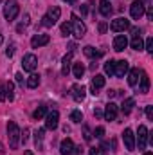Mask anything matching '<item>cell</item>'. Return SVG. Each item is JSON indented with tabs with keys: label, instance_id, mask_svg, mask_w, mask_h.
<instances>
[{
	"label": "cell",
	"instance_id": "8d00e7d4",
	"mask_svg": "<svg viewBox=\"0 0 153 155\" xmlns=\"http://www.w3.org/2000/svg\"><path fill=\"white\" fill-rule=\"evenodd\" d=\"M27 139H29V128H24V134H20V141L25 144V143H27Z\"/></svg>",
	"mask_w": 153,
	"mask_h": 155
},
{
	"label": "cell",
	"instance_id": "83f0119b",
	"mask_svg": "<svg viewBox=\"0 0 153 155\" xmlns=\"http://www.w3.org/2000/svg\"><path fill=\"white\" fill-rule=\"evenodd\" d=\"M45 116H47V107H45V105H40L38 108L34 110V114H33V117H34L36 121H38V119H43Z\"/></svg>",
	"mask_w": 153,
	"mask_h": 155
},
{
	"label": "cell",
	"instance_id": "9c48e42d",
	"mask_svg": "<svg viewBox=\"0 0 153 155\" xmlns=\"http://www.w3.org/2000/svg\"><path fill=\"white\" fill-rule=\"evenodd\" d=\"M122 141H124V146H126L128 152H133L135 150V135H133V132L130 128H126L122 132Z\"/></svg>",
	"mask_w": 153,
	"mask_h": 155
},
{
	"label": "cell",
	"instance_id": "3957f363",
	"mask_svg": "<svg viewBox=\"0 0 153 155\" xmlns=\"http://www.w3.org/2000/svg\"><path fill=\"white\" fill-rule=\"evenodd\" d=\"M70 25H72V35L77 40H81L86 35V25L81 22V18H77L76 15H72V20H70Z\"/></svg>",
	"mask_w": 153,
	"mask_h": 155
},
{
	"label": "cell",
	"instance_id": "ac0fdd59",
	"mask_svg": "<svg viewBox=\"0 0 153 155\" xmlns=\"http://www.w3.org/2000/svg\"><path fill=\"white\" fill-rule=\"evenodd\" d=\"M70 63H72V52L65 54L63 60H61V74H63V76H67V74L70 72Z\"/></svg>",
	"mask_w": 153,
	"mask_h": 155
},
{
	"label": "cell",
	"instance_id": "5b68a950",
	"mask_svg": "<svg viewBox=\"0 0 153 155\" xmlns=\"http://www.w3.org/2000/svg\"><path fill=\"white\" fill-rule=\"evenodd\" d=\"M22 67H24V71H27V72H34L36 67H38V58H36L33 52L25 54L24 60H22Z\"/></svg>",
	"mask_w": 153,
	"mask_h": 155
},
{
	"label": "cell",
	"instance_id": "836d02e7",
	"mask_svg": "<svg viewBox=\"0 0 153 155\" xmlns=\"http://www.w3.org/2000/svg\"><path fill=\"white\" fill-rule=\"evenodd\" d=\"M83 137H85V141H86V143H90V141H92V137H94V135H92V132L88 130V126H83Z\"/></svg>",
	"mask_w": 153,
	"mask_h": 155
},
{
	"label": "cell",
	"instance_id": "ee69618b",
	"mask_svg": "<svg viewBox=\"0 0 153 155\" xmlns=\"http://www.w3.org/2000/svg\"><path fill=\"white\" fill-rule=\"evenodd\" d=\"M16 81H18V83H20V85H24V76H22V74H20V72H18V74H16Z\"/></svg>",
	"mask_w": 153,
	"mask_h": 155
},
{
	"label": "cell",
	"instance_id": "52a82bcc",
	"mask_svg": "<svg viewBox=\"0 0 153 155\" xmlns=\"http://www.w3.org/2000/svg\"><path fill=\"white\" fill-rule=\"evenodd\" d=\"M148 135H150V132H148V128L144 126V124H141L139 126V132H137V144H139V150H144L146 148V143H148Z\"/></svg>",
	"mask_w": 153,
	"mask_h": 155
},
{
	"label": "cell",
	"instance_id": "7bdbcfd3",
	"mask_svg": "<svg viewBox=\"0 0 153 155\" xmlns=\"http://www.w3.org/2000/svg\"><path fill=\"white\" fill-rule=\"evenodd\" d=\"M94 116L96 117H103V110H101V108H96V110H94Z\"/></svg>",
	"mask_w": 153,
	"mask_h": 155
},
{
	"label": "cell",
	"instance_id": "277c9868",
	"mask_svg": "<svg viewBox=\"0 0 153 155\" xmlns=\"http://www.w3.org/2000/svg\"><path fill=\"white\" fill-rule=\"evenodd\" d=\"M144 13H146V4H144L142 0H135V2L130 5V15H132V18L139 20V18H142Z\"/></svg>",
	"mask_w": 153,
	"mask_h": 155
},
{
	"label": "cell",
	"instance_id": "d6a6232c",
	"mask_svg": "<svg viewBox=\"0 0 153 155\" xmlns=\"http://www.w3.org/2000/svg\"><path fill=\"white\" fill-rule=\"evenodd\" d=\"M70 121H74V123H81V121H83V114H81L79 110H72V112H70Z\"/></svg>",
	"mask_w": 153,
	"mask_h": 155
},
{
	"label": "cell",
	"instance_id": "30bf717a",
	"mask_svg": "<svg viewBox=\"0 0 153 155\" xmlns=\"http://www.w3.org/2000/svg\"><path fill=\"white\" fill-rule=\"evenodd\" d=\"M117 112H119V107L115 105V103H108L106 107H105V112H103V117L106 119V121H115L117 119Z\"/></svg>",
	"mask_w": 153,
	"mask_h": 155
},
{
	"label": "cell",
	"instance_id": "816d5d0a",
	"mask_svg": "<svg viewBox=\"0 0 153 155\" xmlns=\"http://www.w3.org/2000/svg\"><path fill=\"white\" fill-rule=\"evenodd\" d=\"M2 43H4V36H2V35H0V45H2Z\"/></svg>",
	"mask_w": 153,
	"mask_h": 155
},
{
	"label": "cell",
	"instance_id": "1f68e13d",
	"mask_svg": "<svg viewBox=\"0 0 153 155\" xmlns=\"http://www.w3.org/2000/svg\"><path fill=\"white\" fill-rule=\"evenodd\" d=\"M114 65H115L114 60H108V61L105 63V72H106L108 76H114Z\"/></svg>",
	"mask_w": 153,
	"mask_h": 155
},
{
	"label": "cell",
	"instance_id": "8fae6325",
	"mask_svg": "<svg viewBox=\"0 0 153 155\" xmlns=\"http://www.w3.org/2000/svg\"><path fill=\"white\" fill-rule=\"evenodd\" d=\"M128 69H130L128 61L126 60H119V61H115V65H114V74L117 78H124L126 72H128Z\"/></svg>",
	"mask_w": 153,
	"mask_h": 155
},
{
	"label": "cell",
	"instance_id": "bcb514c9",
	"mask_svg": "<svg viewBox=\"0 0 153 155\" xmlns=\"http://www.w3.org/2000/svg\"><path fill=\"white\" fill-rule=\"evenodd\" d=\"M148 18H150V20H153V9H151V7L148 9Z\"/></svg>",
	"mask_w": 153,
	"mask_h": 155
},
{
	"label": "cell",
	"instance_id": "603a6c76",
	"mask_svg": "<svg viewBox=\"0 0 153 155\" xmlns=\"http://www.w3.org/2000/svg\"><path fill=\"white\" fill-rule=\"evenodd\" d=\"M43 137H45V128H38L34 132V143L38 150H43Z\"/></svg>",
	"mask_w": 153,
	"mask_h": 155
},
{
	"label": "cell",
	"instance_id": "7dc6e473",
	"mask_svg": "<svg viewBox=\"0 0 153 155\" xmlns=\"http://www.w3.org/2000/svg\"><path fill=\"white\" fill-rule=\"evenodd\" d=\"M115 94H117V92H115V90H108V97H114Z\"/></svg>",
	"mask_w": 153,
	"mask_h": 155
},
{
	"label": "cell",
	"instance_id": "f907efd6",
	"mask_svg": "<svg viewBox=\"0 0 153 155\" xmlns=\"http://www.w3.org/2000/svg\"><path fill=\"white\" fill-rule=\"evenodd\" d=\"M24 155H34V153H33L31 150H27V152H25V153H24Z\"/></svg>",
	"mask_w": 153,
	"mask_h": 155
},
{
	"label": "cell",
	"instance_id": "ba28073f",
	"mask_svg": "<svg viewBox=\"0 0 153 155\" xmlns=\"http://www.w3.org/2000/svg\"><path fill=\"white\" fill-rule=\"evenodd\" d=\"M128 27H130V20H126V18H122V16H119V18L112 20V24H110V29H112L114 33H121V31H126Z\"/></svg>",
	"mask_w": 153,
	"mask_h": 155
},
{
	"label": "cell",
	"instance_id": "4dcf8cb0",
	"mask_svg": "<svg viewBox=\"0 0 153 155\" xmlns=\"http://www.w3.org/2000/svg\"><path fill=\"white\" fill-rule=\"evenodd\" d=\"M72 33V25H70V22H63L61 24V35L63 36H69Z\"/></svg>",
	"mask_w": 153,
	"mask_h": 155
},
{
	"label": "cell",
	"instance_id": "484cf974",
	"mask_svg": "<svg viewBox=\"0 0 153 155\" xmlns=\"http://www.w3.org/2000/svg\"><path fill=\"white\" fill-rule=\"evenodd\" d=\"M5 99H9V101L15 99V83H11V81L5 83Z\"/></svg>",
	"mask_w": 153,
	"mask_h": 155
},
{
	"label": "cell",
	"instance_id": "f546056e",
	"mask_svg": "<svg viewBox=\"0 0 153 155\" xmlns=\"http://www.w3.org/2000/svg\"><path fill=\"white\" fill-rule=\"evenodd\" d=\"M29 24H31V18H29V15H24V22H22V24H18L16 31H18V33H22L25 27H29Z\"/></svg>",
	"mask_w": 153,
	"mask_h": 155
},
{
	"label": "cell",
	"instance_id": "d590c367",
	"mask_svg": "<svg viewBox=\"0 0 153 155\" xmlns=\"http://www.w3.org/2000/svg\"><path fill=\"white\" fill-rule=\"evenodd\" d=\"M144 49L148 51V52H153V38L150 36V38H146V41H144Z\"/></svg>",
	"mask_w": 153,
	"mask_h": 155
},
{
	"label": "cell",
	"instance_id": "c3c4849f",
	"mask_svg": "<svg viewBox=\"0 0 153 155\" xmlns=\"http://www.w3.org/2000/svg\"><path fill=\"white\" fill-rule=\"evenodd\" d=\"M63 2H67V4H76V0H63Z\"/></svg>",
	"mask_w": 153,
	"mask_h": 155
},
{
	"label": "cell",
	"instance_id": "ffe728a7",
	"mask_svg": "<svg viewBox=\"0 0 153 155\" xmlns=\"http://www.w3.org/2000/svg\"><path fill=\"white\" fill-rule=\"evenodd\" d=\"M133 107H135V99H133V97H128V99L122 101V105H121V112H122L124 116H128V114H132Z\"/></svg>",
	"mask_w": 153,
	"mask_h": 155
},
{
	"label": "cell",
	"instance_id": "f6af8a7d",
	"mask_svg": "<svg viewBox=\"0 0 153 155\" xmlns=\"http://www.w3.org/2000/svg\"><path fill=\"white\" fill-rule=\"evenodd\" d=\"M88 13V7L86 5H81V15H86Z\"/></svg>",
	"mask_w": 153,
	"mask_h": 155
},
{
	"label": "cell",
	"instance_id": "cb8c5ba5",
	"mask_svg": "<svg viewBox=\"0 0 153 155\" xmlns=\"http://www.w3.org/2000/svg\"><path fill=\"white\" fill-rule=\"evenodd\" d=\"M141 92L142 94L150 92V78L146 72H141Z\"/></svg>",
	"mask_w": 153,
	"mask_h": 155
},
{
	"label": "cell",
	"instance_id": "f35d334b",
	"mask_svg": "<svg viewBox=\"0 0 153 155\" xmlns=\"http://www.w3.org/2000/svg\"><path fill=\"white\" fill-rule=\"evenodd\" d=\"M5 99V83H0V103Z\"/></svg>",
	"mask_w": 153,
	"mask_h": 155
},
{
	"label": "cell",
	"instance_id": "f5cc1de1",
	"mask_svg": "<svg viewBox=\"0 0 153 155\" xmlns=\"http://www.w3.org/2000/svg\"><path fill=\"white\" fill-rule=\"evenodd\" d=\"M142 155H153V153H150V152H148V153H142Z\"/></svg>",
	"mask_w": 153,
	"mask_h": 155
},
{
	"label": "cell",
	"instance_id": "74e56055",
	"mask_svg": "<svg viewBox=\"0 0 153 155\" xmlns=\"http://www.w3.org/2000/svg\"><path fill=\"white\" fill-rule=\"evenodd\" d=\"M106 29H108L106 22H99V25H97V31H99L101 35H105V33H106Z\"/></svg>",
	"mask_w": 153,
	"mask_h": 155
},
{
	"label": "cell",
	"instance_id": "2e32d148",
	"mask_svg": "<svg viewBox=\"0 0 153 155\" xmlns=\"http://www.w3.org/2000/svg\"><path fill=\"white\" fill-rule=\"evenodd\" d=\"M105 83H106V78L101 76V74H96V76L92 78V94L96 96V94H97V90L105 87Z\"/></svg>",
	"mask_w": 153,
	"mask_h": 155
},
{
	"label": "cell",
	"instance_id": "4316f807",
	"mask_svg": "<svg viewBox=\"0 0 153 155\" xmlns=\"http://www.w3.org/2000/svg\"><path fill=\"white\" fill-rule=\"evenodd\" d=\"M72 74H74V78H83V74H85V65L83 63H74L72 65Z\"/></svg>",
	"mask_w": 153,
	"mask_h": 155
},
{
	"label": "cell",
	"instance_id": "8992f818",
	"mask_svg": "<svg viewBox=\"0 0 153 155\" xmlns=\"http://www.w3.org/2000/svg\"><path fill=\"white\" fill-rule=\"evenodd\" d=\"M58 123H60V112L58 110L47 112V116H45V128L47 130H56L58 128Z\"/></svg>",
	"mask_w": 153,
	"mask_h": 155
},
{
	"label": "cell",
	"instance_id": "b9f144b4",
	"mask_svg": "<svg viewBox=\"0 0 153 155\" xmlns=\"http://www.w3.org/2000/svg\"><path fill=\"white\" fill-rule=\"evenodd\" d=\"M88 155H101V148H90Z\"/></svg>",
	"mask_w": 153,
	"mask_h": 155
},
{
	"label": "cell",
	"instance_id": "9a60e30c",
	"mask_svg": "<svg viewBox=\"0 0 153 155\" xmlns=\"http://www.w3.org/2000/svg\"><path fill=\"white\" fill-rule=\"evenodd\" d=\"M126 47H128V38L124 35H119V36L114 38V51L115 52H122Z\"/></svg>",
	"mask_w": 153,
	"mask_h": 155
},
{
	"label": "cell",
	"instance_id": "60d3db41",
	"mask_svg": "<svg viewBox=\"0 0 153 155\" xmlns=\"http://www.w3.org/2000/svg\"><path fill=\"white\" fill-rule=\"evenodd\" d=\"M146 117L151 121L153 119V107H146Z\"/></svg>",
	"mask_w": 153,
	"mask_h": 155
},
{
	"label": "cell",
	"instance_id": "e575fe53",
	"mask_svg": "<svg viewBox=\"0 0 153 155\" xmlns=\"http://www.w3.org/2000/svg\"><path fill=\"white\" fill-rule=\"evenodd\" d=\"M94 135H96L97 139H103V137H105V126H97V128L94 130Z\"/></svg>",
	"mask_w": 153,
	"mask_h": 155
},
{
	"label": "cell",
	"instance_id": "e0dca14e",
	"mask_svg": "<svg viewBox=\"0 0 153 155\" xmlns=\"http://www.w3.org/2000/svg\"><path fill=\"white\" fill-rule=\"evenodd\" d=\"M45 16H47V18L50 20V24L54 25V24L60 20V16H61V9H60L58 5H54V7H50V9L47 11V15H45Z\"/></svg>",
	"mask_w": 153,
	"mask_h": 155
},
{
	"label": "cell",
	"instance_id": "44dd1931",
	"mask_svg": "<svg viewBox=\"0 0 153 155\" xmlns=\"http://www.w3.org/2000/svg\"><path fill=\"white\" fill-rule=\"evenodd\" d=\"M112 11H114V7H112V4H110L108 0H101V2H99V13H101L103 16H110Z\"/></svg>",
	"mask_w": 153,
	"mask_h": 155
},
{
	"label": "cell",
	"instance_id": "7a4b0ae2",
	"mask_svg": "<svg viewBox=\"0 0 153 155\" xmlns=\"http://www.w3.org/2000/svg\"><path fill=\"white\" fill-rule=\"evenodd\" d=\"M20 13V5L16 0H5V5H4V16L7 22H13Z\"/></svg>",
	"mask_w": 153,
	"mask_h": 155
},
{
	"label": "cell",
	"instance_id": "db71d44e",
	"mask_svg": "<svg viewBox=\"0 0 153 155\" xmlns=\"http://www.w3.org/2000/svg\"><path fill=\"white\" fill-rule=\"evenodd\" d=\"M0 2H2V0H0Z\"/></svg>",
	"mask_w": 153,
	"mask_h": 155
},
{
	"label": "cell",
	"instance_id": "6da1fadb",
	"mask_svg": "<svg viewBox=\"0 0 153 155\" xmlns=\"http://www.w3.org/2000/svg\"><path fill=\"white\" fill-rule=\"evenodd\" d=\"M20 128L15 121H9L7 123V137H9V148L11 150H16L18 144H20Z\"/></svg>",
	"mask_w": 153,
	"mask_h": 155
},
{
	"label": "cell",
	"instance_id": "f1b7e54d",
	"mask_svg": "<svg viewBox=\"0 0 153 155\" xmlns=\"http://www.w3.org/2000/svg\"><path fill=\"white\" fill-rule=\"evenodd\" d=\"M40 85V76L38 74H31V76L27 78V87L29 88H36Z\"/></svg>",
	"mask_w": 153,
	"mask_h": 155
},
{
	"label": "cell",
	"instance_id": "ab89813d",
	"mask_svg": "<svg viewBox=\"0 0 153 155\" xmlns=\"http://www.w3.org/2000/svg\"><path fill=\"white\" fill-rule=\"evenodd\" d=\"M13 54H15V45H13V43H11V45H9V47H7V49H5V56H7V58H11V56H13Z\"/></svg>",
	"mask_w": 153,
	"mask_h": 155
},
{
	"label": "cell",
	"instance_id": "681fc988",
	"mask_svg": "<svg viewBox=\"0 0 153 155\" xmlns=\"http://www.w3.org/2000/svg\"><path fill=\"white\" fill-rule=\"evenodd\" d=\"M0 155H4V146H2V143H0Z\"/></svg>",
	"mask_w": 153,
	"mask_h": 155
},
{
	"label": "cell",
	"instance_id": "d6986e66",
	"mask_svg": "<svg viewBox=\"0 0 153 155\" xmlns=\"http://www.w3.org/2000/svg\"><path fill=\"white\" fill-rule=\"evenodd\" d=\"M132 49H135V51H141V49H144V41H142V38H141V35H139V29H133Z\"/></svg>",
	"mask_w": 153,
	"mask_h": 155
},
{
	"label": "cell",
	"instance_id": "7402d4cb",
	"mask_svg": "<svg viewBox=\"0 0 153 155\" xmlns=\"http://www.w3.org/2000/svg\"><path fill=\"white\" fill-rule=\"evenodd\" d=\"M141 72H142V71H139V69H132V71H130V74H128V85H130V87H135V85L139 83Z\"/></svg>",
	"mask_w": 153,
	"mask_h": 155
},
{
	"label": "cell",
	"instance_id": "5bb4252c",
	"mask_svg": "<svg viewBox=\"0 0 153 155\" xmlns=\"http://www.w3.org/2000/svg\"><path fill=\"white\" fill-rule=\"evenodd\" d=\"M74 148H76V146H74L72 139H69V137H67V139H63V141H61V144H60V153H61V155H72V153H74Z\"/></svg>",
	"mask_w": 153,
	"mask_h": 155
},
{
	"label": "cell",
	"instance_id": "4fadbf2b",
	"mask_svg": "<svg viewBox=\"0 0 153 155\" xmlns=\"http://www.w3.org/2000/svg\"><path fill=\"white\" fill-rule=\"evenodd\" d=\"M49 41H50V36H49V35H34V36L31 38V47H33V49H38V47L47 45Z\"/></svg>",
	"mask_w": 153,
	"mask_h": 155
},
{
	"label": "cell",
	"instance_id": "7c38bea8",
	"mask_svg": "<svg viewBox=\"0 0 153 155\" xmlns=\"http://www.w3.org/2000/svg\"><path fill=\"white\" fill-rule=\"evenodd\" d=\"M70 96L74 97V101H83L85 99V96H86V88L83 87V85H72L70 87Z\"/></svg>",
	"mask_w": 153,
	"mask_h": 155
},
{
	"label": "cell",
	"instance_id": "d4e9b609",
	"mask_svg": "<svg viewBox=\"0 0 153 155\" xmlns=\"http://www.w3.org/2000/svg\"><path fill=\"white\" fill-rule=\"evenodd\" d=\"M83 52H85V56H86V58H99V56L103 54V52L96 51V49H94L92 45H86V47L83 49Z\"/></svg>",
	"mask_w": 153,
	"mask_h": 155
}]
</instances>
